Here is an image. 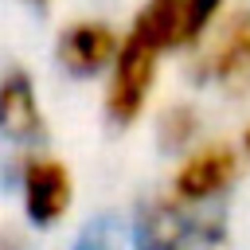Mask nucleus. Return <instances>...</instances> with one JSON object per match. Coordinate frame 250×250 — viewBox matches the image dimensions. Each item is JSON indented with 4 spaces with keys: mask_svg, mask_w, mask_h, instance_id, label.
<instances>
[{
    "mask_svg": "<svg viewBox=\"0 0 250 250\" xmlns=\"http://www.w3.org/2000/svg\"><path fill=\"white\" fill-rule=\"evenodd\" d=\"M242 172H246V160H242L238 141L207 137V141L195 145L184 160H176L164 191H168L176 203L191 207V211L227 207V195L238 188Z\"/></svg>",
    "mask_w": 250,
    "mask_h": 250,
    "instance_id": "nucleus-4",
    "label": "nucleus"
},
{
    "mask_svg": "<svg viewBox=\"0 0 250 250\" xmlns=\"http://www.w3.org/2000/svg\"><path fill=\"white\" fill-rule=\"evenodd\" d=\"M238 148H242V160H246V168H250V121H246L242 133H238Z\"/></svg>",
    "mask_w": 250,
    "mask_h": 250,
    "instance_id": "nucleus-11",
    "label": "nucleus"
},
{
    "mask_svg": "<svg viewBox=\"0 0 250 250\" xmlns=\"http://www.w3.org/2000/svg\"><path fill=\"white\" fill-rule=\"evenodd\" d=\"M129 246L133 250H227L230 219L227 207L191 211L176 203L168 191H156L137 199L129 219Z\"/></svg>",
    "mask_w": 250,
    "mask_h": 250,
    "instance_id": "nucleus-1",
    "label": "nucleus"
},
{
    "mask_svg": "<svg viewBox=\"0 0 250 250\" xmlns=\"http://www.w3.org/2000/svg\"><path fill=\"white\" fill-rule=\"evenodd\" d=\"M195 90H215L227 102H250V4L227 8L215 31L184 62Z\"/></svg>",
    "mask_w": 250,
    "mask_h": 250,
    "instance_id": "nucleus-2",
    "label": "nucleus"
},
{
    "mask_svg": "<svg viewBox=\"0 0 250 250\" xmlns=\"http://www.w3.org/2000/svg\"><path fill=\"white\" fill-rule=\"evenodd\" d=\"M31 4H35V8H47V4H51V0H31Z\"/></svg>",
    "mask_w": 250,
    "mask_h": 250,
    "instance_id": "nucleus-12",
    "label": "nucleus"
},
{
    "mask_svg": "<svg viewBox=\"0 0 250 250\" xmlns=\"http://www.w3.org/2000/svg\"><path fill=\"white\" fill-rule=\"evenodd\" d=\"M230 0H145L129 27L125 39L141 43L152 55H191L203 47V39L215 31V23L227 16Z\"/></svg>",
    "mask_w": 250,
    "mask_h": 250,
    "instance_id": "nucleus-3",
    "label": "nucleus"
},
{
    "mask_svg": "<svg viewBox=\"0 0 250 250\" xmlns=\"http://www.w3.org/2000/svg\"><path fill=\"white\" fill-rule=\"evenodd\" d=\"M0 250H31L27 230L16 227V223H4V227H0Z\"/></svg>",
    "mask_w": 250,
    "mask_h": 250,
    "instance_id": "nucleus-10",
    "label": "nucleus"
},
{
    "mask_svg": "<svg viewBox=\"0 0 250 250\" xmlns=\"http://www.w3.org/2000/svg\"><path fill=\"white\" fill-rule=\"evenodd\" d=\"M20 207L31 230H55L74 207V176L55 152H27L20 164Z\"/></svg>",
    "mask_w": 250,
    "mask_h": 250,
    "instance_id": "nucleus-6",
    "label": "nucleus"
},
{
    "mask_svg": "<svg viewBox=\"0 0 250 250\" xmlns=\"http://www.w3.org/2000/svg\"><path fill=\"white\" fill-rule=\"evenodd\" d=\"M47 113L39 105L35 78L27 66L12 62L0 70V141L8 152H43L47 145Z\"/></svg>",
    "mask_w": 250,
    "mask_h": 250,
    "instance_id": "nucleus-8",
    "label": "nucleus"
},
{
    "mask_svg": "<svg viewBox=\"0 0 250 250\" xmlns=\"http://www.w3.org/2000/svg\"><path fill=\"white\" fill-rule=\"evenodd\" d=\"M203 129H207L203 109H199L191 98H176V102H168V105L156 113L152 141H156V148H160L164 156L184 160L195 145H203V141H207V137H203Z\"/></svg>",
    "mask_w": 250,
    "mask_h": 250,
    "instance_id": "nucleus-9",
    "label": "nucleus"
},
{
    "mask_svg": "<svg viewBox=\"0 0 250 250\" xmlns=\"http://www.w3.org/2000/svg\"><path fill=\"white\" fill-rule=\"evenodd\" d=\"M125 47V31H117L109 20L98 16H82L59 27L55 35V62L66 78H102L113 70L117 55Z\"/></svg>",
    "mask_w": 250,
    "mask_h": 250,
    "instance_id": "nucleus-7",
    "label": "nucleus"
},
{
    "mask_svg": "<svg viewBox=\"0 0 250 250\" xmlns=\"http://www.w3.org/2000/svg\"><path fill=\"white\" fill-rule=\"evenodd\" d=\"M156 78H160V55L125 39V47H121V55H117V62H113V70L105 74V86H102L105 121L113 129H133L152 102Z\"/></svg>",
    "mask_w": 250,
    "mask_h": 250,
    "instance_id": "nucleus-5",
    "label": "nucleus"
}]
</instances>
